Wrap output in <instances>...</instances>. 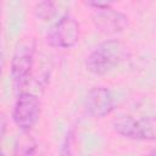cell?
<instances>
[{
	"instance_id": "6da1fadb",
	"label": "cell",
	"mask_w": 156,
	"mask_h": 156,
	"mask_svg": "<svg viewBox=\"0 0 156 156\" xmlns=\"http://www.w3.org/2000/svg\"><path fill=\"white\" fill-rule=\"evenodd\" d=\"M124 55L126 48L119 40H105L96 45L85 57V68L95 76H104L118 66Z\"/></svg>"
},
{
	"instance_id": "7a4b0ae2",
	"label": "cell",
	"mask_w": 156,
	"mask_h": 156,
	"mask_svg": "<svg viewBox=\"0 0 156 156\" xmlns=\"http://www.w3.org/2000/svg\"><path fill=\"white\" fill-rule=\"evenodd\" d=\"M35 49L37 43L33 37L22 38L15 48L10 62V74L16 90H22L30 79Z\"/></svg>"
},
{
	"instance_id": "3957f363",
	"label": "cell",
	"mask_w": 156,
	"mask_h": 156,
	"mask_svg": "<svg viewBox=\"0 0 156 156\" xmlns=\"http://www.w3.org/2000/svg\"><path fill=\"white\" fill-rule=\"evenodd\" d=\"M112 128L117 134L130 140H156V116L135 118L129 115H122L112 121Z\"/></svg>"
},
{
	"instance_id": "277c9868",
	"label": "cell",
	"mask_w": 156,
	"mask_h": 156,
	"mask_svg": "<svg viewBox=\"0 0 156 156\" xmlns=\"http://www.w3.org/2000/svg\"><path fill=\"white\" fill-rule=\"evenodd\" d=\"M80 37L78 21L71 15H63L56 21L46 33V43L51 48L71 49L77 45Z\"/></svg>"
},
{
	"instance_id": "5b68a950",
	"label": "cell",
	"mask_w": 156,
	"mask_h": 156,
	"mask_svg": "<svg viewBox=\"0 0 156 156\" xmlns=\"http://www.w3.org/2000/svg\"><path fill=\"white\" fill-rule=\"evenodd\" d=\"M40 116V102L37 95L21 91L12 108V121L21 132H29Z\"/></svg>"
},
{
	"instance_id": "8992f818",
	"label": "cell",
	"mask_w": 156,
	"mask_h": 156,
	"mask_svg": "<svg viewBox=\"0 0 156 156\" xmlns=\"http://www.w3.org/2000/svg\"><path fill=\"white\" fill-rule=\"evenodd\" d=\"M85 108L95 118L108 116L115 110V100L111 90L106 87H93L85 98Z\"/></svg>"
},
{
	"instance_id": "52a82bcc",
	"label": "cell",
	"mask_w": 156,
	"mask_h": 156,
	"mask_svg": "<svg viewBox=\"0 0 156 156\" xmlns=\"http://www.w3.org/2000/svg\"><path fill=\"white\" fill-rule=\"evenodd\" d=\"M93 22L96 29L105 34H116L123 32L128 26V17L111 7L96 10L93 16Z\"/></svg>"
},
{
	"instance_id": "ba28073f",
	"label": "cell",
	"mask_w": 156,
	"mask_h": 156,
	"mask_svg": "<svg viewBox=\"0 0 156 156\" xmlns=\"http://www.w3.org/2000/svg\"><path fill=\"white\" fill-rule=\"evenodd\" d=\"M56 11L57 7L54 0H39L34 6V16L43 22L52 20L56 16Z\"/></svg>"
},
{
	"instance_id": "9c48e42d",
	"label": "cell",
	"mask_w": 156,
	"mask_h": 156,
	"mask_svg": "<svg viewBox=\"0 0 156 156\" xmlns=\"http://www.w3.org/2000/svg\"><path fill=\"white\" fill-rule=\"evenodd\" d=\"M28 133L29 132H22V134L18 135V138L15 143V154L16 155H32L35 152L37 141Z\"/></svg>"
},
{
	"instance_id": "30bf717a",
	"label": "cell",
	"mask_w": 156,
	"mask_h": 156,
	"mask_svg": "<svg viewBox=\"0 0 156 156\" xmlns=\"http://www.w3.org/2000/svg\"><path fill=\"white\" fill-rule=\"evenodd\" d=\"M88 6L95 9V10H104L111 7V5L116 0H83Z\"/></svg>"
},
{
	"instance_id": "8fae6325",
	"label": "cell",
	"mask_w": 156,
	"mask_h": 156,
	"mask_svg": "<svg viewBox=\"0 0 156 156\" xmlns=\"http://www.w3.org/2000/svg\"><path fill=\"white\" fill-rule=\"evenodd\" d=\"M5 130H6V121H5V116L2 115L1 116V136H4Z\"/></svg>"
}]
</instances>
